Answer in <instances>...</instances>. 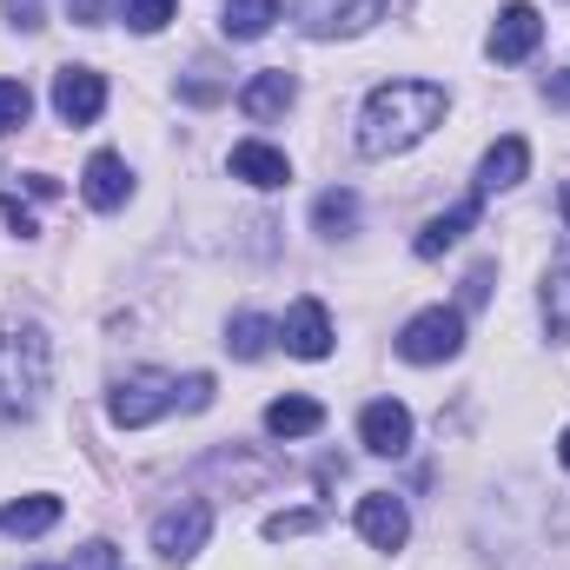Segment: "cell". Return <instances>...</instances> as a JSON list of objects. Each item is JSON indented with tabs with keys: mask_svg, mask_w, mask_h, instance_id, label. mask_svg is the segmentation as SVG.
<instances>
[{
	"mask_svg": "<svg viewBox=\"0 0 570 570\" xmlns=\"http://www.w3.org/2000/svg\"><path fill=\"white\" fill-rule=\"evenodd\" d=\"M438 120H444V87H431V80H385L358 107V153L365 159L412 153Z\"/></svg>",
	"mask_w": 570,
	"mask_h": 570,
	"instance_id": "1",
	"label": "cell"
},
{
	"mask_svg": "<svg viewBox=\"0 0 570 570\" xmlns=\"http://www.w3.org/2000/svg\"><path fill=\"white\" fill-rule=\"evenodd\" d=\"M318 425H325V405L318 399H273L266 405V431L273 438H312Z\"/></svg>",
	"mask_w": 570,
	"mask_h": 570,
	"instance_id": "19",
	"label": "cell"
},
{
	"mask_svg": "<svg viewBox=\"0 0 570 570\" xmlns=\"http://www.w3.org/2000/svg\"><path fill=\"white\" fill-rule=\"evenodd\" d=\"M458 352H464V312L458 305H425L399 332V358H412V365H444Z\"/></svg>",
	"mask_w": 570,
	"mask_h": 570,
	"instance_id": "4",
	"label": "cell"
},
{
	"mask_svg": "<svg viewBox=\"0 0 570 570\" xmlns=\"http://www.w3.org/2000/svg\"><path fill=\"white\" fill-rule=\"evenodd\" d=\"M206 538H213V504H199V498H186V504L153 518V551L166 564H193L206 551Z\"/></svg>",
	"mask_w": 570,
	"mask_h": 570,
	"instance_id": "5",
	"label": "cell"
},
{
	"mask_svg": "<svg viewBox=\"0 0 570 570\" xmlns=\"http://www.w3.org/2000/svg\"><path fill=\"white\" fill-rule=\"evenodd\" d=\"M279 345L292 352V358H325V352H332V318H325L318 298H298V305L285 312Z\"/></svg>",
	"mask_w": 570,
	"mask_h": 570,
	"instance_id": "11",
	"label": "cell"
},
{
	"mask_svg": "<svg viewBox=\"0 0 570 570\" xmlns=\"http://www.w3.org/2000/svg\"><path fill=\"white\" fill-rule=\"evenodd\" d=\"M53 114H60L67 127H94V120L107 114V80H100L94 67H60V73H53Z\"/></svg>",
	"mask_w": 570,
	"mask_h": 570,
	"instance_id": "7",
	"label": "cell"
},
{
	"mask_svg": "<svg viewBox=\"0 0 570 570\" xmlns=\"http://www.w3.org/2000/svg\"><path fill=\"white\" fill-rule=\"evenodd\" d=\"M173 13H179V0H127V27L134 33H159Z\"/></svg>",
	"mask_w": 570,
	"mask_h": 570,
	"instance_id": "24",
	"label": "cell"
},
{
	"mask_svg": "<svg viewBox=\"0 0 570 570\" xmlns=\"http://www.w3.org/2000/svg\"><path fill=\"white\" fill-rule=\"evenodd\" d=\"M0 213H7V226H13V233H20V239H27V233H33V213H27V206H20V199H0Z\"/></svg>",
	"mask_w": 570,
	"mask_h": 570,
	"instance_id": "28",
	"label": "cell"
},
{
	"mask_svg": "<svg viewBox=\"0 0 570 570\" xmlns=\"http://www.w3.org/2000/svg\"><path fill=\"white\" fill-rule=\"evenodd\" d=\"M273 20H279V0H226V13H219L226 40H266Z\"/></svg>",
	"mask_w": 570,
	"mask_h": 570,
	"instance_id": "18",
	"label": "cell"
},
{
	"mask_svg": "<svg viewBox=\"0 0 570 570\" xmlns=\"http://www.w3.org/2000/svg\"><path fill=\"white\" fill-rule=\"evenodd\" d=\"M7 13H13V27H40V0H7Z\"/></svg>",
	"mask_w": 570,
	"mask_h": 570,
	"instance_id": "29",
	"label": "cell"
},
{
	"mask_svg": "<svg viewBox=\"0 0 570 570\" xmlns=\"http://www.w3.org/2000/svg\"><path fill=\"white\" fill-rule=\"evenodd\" d=\"M206 405H213V379L206 372H193L186 385L173 372H127L107 392V419L120 431H140L153 419H166V412H206Z\"/></svg>",
	"mask_w": 570,
	"mask_h": 570,
	"instance_id": "3",
	"label": "cell"
},
{
	"mask_svg": "<svg viewBox=\"0 0 570 570\" xmlns=\"http://www.w3.org/2000/svg\"><path fill=\"white\" fill-rule=\"evenodd\" d=\"M524 173H531V146L518 140V134H504V140L478 159V193H511Z\"/></svg>",
	"mask_w": 570,
	"mask_h": 570,
	"instance_id": "16",
	"label": "cell"
},
{
	"mask_svg": "<svg viewBox=\"0 0 570 570\" xmlns=\"http://www.w3.org/2000/svg\"><path fill=\"white\" fill-rule=\"evenodd\" d=\"M80 186H87V206H94V213H120V206H127V193H134V173H127V159H120V153H94Z\"/></svg>",
	"mask_w": 570,
	"mask_h": 570,
	"instance_id": "13",
	"label": "cell"
},
{
	"mask_svg": "<svg viewBox=\"0 0 570 570\" xmlns=\"http://www.w3.org/2000/svg\"><path fill=\"white\" fill-rule=\"evenodd\" d=\"M305 531H318V511H279V518H266V538H273V544L305 538Z\"/></svg>",
	"mask_w": 570,
	"mask_h": 570,
	"instance_id": "25",
	"label": "cell"
},
{
	"mask_svg": "<svg viewBox=\"0 0 570 570\" xmlns=\"http://www.w3.org/2000/svg\"><path fill=\"white\" fill-rule=\"evenodd\" d=\"M358 444L379 451V458H399V451L412 444V412H405L399 399H372V405L358 412Z\"/></svg>",
	"mask_w": 570,
	"mask_h": 570,
	"instance_id": "10",
	"label": "cell"
},
{
	"mask_svg": "<svg viewBox=\"0 0 570 570\" xmlns=\"http://www.w3.org/2000/svg\"><path fill=\"white\" fill-rule=\"evenodd\" d=\"M312 226H318L325 239H338V233H352V226H358V193H345V186H332V193H318V199H312Z\"/></svg>",
	"mask_w": 570,
	"mask_h": 570,
	"instance_id": "21",
	"label": "cell"
},
{
	"mask_svg": "<svg viewBox=\"0 0 570 570\" xmlns=\"http://www.w3.org/2000/svg\"><path fill=\"white\" fill-rule=\"evenodd\" d=\"M484 298H491V266H478V273L464 279V305H484ZM464 305H458V312H464Z\"/></svg>",
	"mask_w": 570,
	"mask_h": 570,
	"instance_id": "27",
	"label": "cell"
},
{
	"mask_svg": "<svg viewBox=\"0 0 570 570\" xmlns=\"http://www.w3.org/2000/svg\"><path fill=\"white\" fill-rule=\"evenodd\" d=\"M478 213H484V193H471V199H458L451 213H438V219H425V233L412 239V253L419 259H438V253H451L471 226H478Z\"/></svg>",
	"mask_w": 570,
	"mask_h": 570,
	"instance_id": "14",
	"label": "cell"
},
{
	"mask_svg": "<svg viewBox=\"0 0 570 570\" xmlns=\"http://www.w3.org/2000/svg\"><path fill=\"white\" fill-rule=\"evenodd\" d=\"M60 524V498H13V504H0V531L7 538H40V531H53Z\"/></svg>",
	"mask_w": 570,
	"mask_h": 570,
	"instance_id": "17",
	"label": "cell"
},
{
	"mask_svg": "<svg viewBox=\"0 0 570 570\" xmlns=\"http://www.w3.org/2000/svg\"><path fill=\"white\" fill-rule=\"evenodd\" d=\"M53 379V345L40 325H0V425H20L40 412Z\"/></svg>",
	"mask_w": 570,
	"mask_h": 570,
	"instance_id": "2",
	"label": "cell"
},
{
	"mask_svg": "<svg viewBox=\"0 0 570 570\" xmlns=\"http://www.w3.org/2000/svg\"><path fill=\"white\" fill-rule=\"evenodd\" d=\"M558 206H564V239H570V186L558 193Z\"/></svg>",
	"mask_w": 570,
	"mask_h": 570,
	"instance_id": "31",
	"label": "cell"
},
{
	"mask_svg": "<svg viewBox=\"0 0 570 570\" xmlns=\"http://www.w3.org/2000/svg\"><path fill=\"white\" fill-rule=\"evenodd\" d=\"M292 100H298V80H292L285 67H266V73H253V80L239 87V114H246V120H259V127H266V120H279Z\"/></svg>",
	"mask_w": 570,
	"mask_h": 570,
	"instance_id": "12",
	"label": "cell"
},
{
	"mask_svg": "<svg viewBox=\"0 0 570 570\" xmlns=\"http://www.w3.org/2000/svg\"><path fill=\"white\" fill-rule=\"evenodd\" d=\"M27 114H33V94H27V80H0V140H7L13 127H27Z\"/></svg>",
	"mask_w": 570,
	"mask_h": 570,
	"instance_id": "23",
	"label": "cell"
},
{
	"mask_svg": "<svg viewBox=\"0 0 570 570\" xmlns=\"http://www.w3.org/2000/svg\"><path fill=\"white\" fill-rule=\"evenodd\" d=\"M558 458H564V471H570V431H564V438H558Z\"/></svg>",
	"mask_w": 570,
	"mask_h": 570,
	"instance_id": "32",
	"label": "cell"
},
{
	"mask_svg": "<svg viewBox=\"0 0 570 570\" xmlns=\"http://www.w3.org/2000/svg\"><path fill=\"white\" fill-rule=\"evenodd\" d=\"M27 193H33V199H53V193H60V179H47V173H27Z\"/></svg>",
	"mask_w": 570,
	"mask_h": 570,
	"instance_id": "30",
	"label": "cell"
},
{
	"mask_svg": "<svg viewBox=\"0 0 570 570\" xmlns=\"http://www.w3.org/2000/svg\"><path fill=\"white\" fill-rule=\"evenodd\" d=\"M73 570H120V551H114L107 538H94V544H87V551L73 558Z\"/></svg>",
	"mask_w": 570,
	"mask_h": 570,
	"instance_id": "26",
	"label": "cell"
},
{
	"mask_svg": "<svg viewBox=\"0 0 570 570\" xmlns=\"http://www.w3.org/2000/svg\"><path fill=\"white\" fill-rule=\"evenodd\" d=\"M358 538H365L372 551H405V538H412V511H405V498H392V491L358 498Z\"/></svg>",
	"mask_w": 570,
	"mask_h": 570,
	"instance_id": "9",
	"label": "cell"
},
{
	"mask_svg": "<svg viewBox=\"0 0 570 570\" xmlns=\"http://www.w3.org/2000/svg\"><path fill=\"white\" fill-rule=\"evenodd\" d=\"M538 40H544V20H538V7L531 0H511L504 13H498V27H491V60L498 67H518V60H531L538 53Z\"/></svg>",
	"mask_w": 570,
	"mask_h": 570,
	"instance_id": "8",
	"label": "cell"
},
{
	"mask_svg": "<svg viewBox=\"0 0 570 570\" xmlns=\"http://www.w3.org/2000/svg\"><path fill=\"white\" fill-rule=\"evenodd\" d=\"M273 338H279V325L259 318V312H239V318L226 325V352H233V358H266Z\"/></svg>",
	"mask_w": 570,
	"mask_h": 570,
	"instance_id": "20",
	"label": "cell"
},
{
	"mask_svg": "<svg viewBox=\"0 0 570 570\" xmlns=\"http://www.w3.org/2000/svg\"><path fill=\"white\" fill-rule=\"evenodd\" d=\"M292 20L312 40H338V33H365L372 20H385V0H292Z\"/></svg>",
	"mask_w": 570,
	"mask_h": 570,
	"instance_id": "6",
	"label": "cell"
},
{
	"mask_svg": "<svg viewBox=\"0 0 570 570\" xmlns=\"http://www.w3.org/2000/svg\"><path fill=\"white\" fill-rule=\"evenodd\" d=\"M233 179H246V186H259V193H279L285 179H292V159L266 140H239L233 146Z\"/></svg>",
	"mask_w": 570,
	"mask_h": 570,
	"instance_id": "15",
	"label": "cell"
},
{
	"mask_svg": "<svg viewBox=\"0 0 570 570\" xmlns=\"http://www.w3.org/2000/svg\"><path fill=\"white\" fill-rule=\"evenodd\" d=\"M544 325H551V338H570V239L544 279Z\"/></svg>",
	"mask_w": 570,
	"mask_h": 570,
	"instance_id": "22",
	"label": "cell"
}]
</instances>
